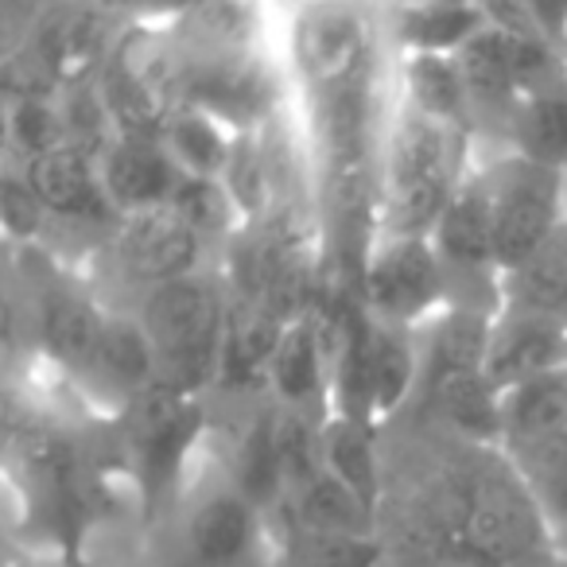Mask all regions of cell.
<instances>
[{"instance_id":"obj_11","label":"cell","mask_w":567,"mask_h":567,"mask_svg":"<svg viewBox=\"0 0 567 567\" xmlns=\"http://www.w3.org/2000/svg\"><path fill=\"white\" fill-rule=\"evenodd\" d=\"M117 272L128 276V284L152 292L159 284L183 280V276L203 268L206 237L172 206L144 214H125L113 226L110 237Z\"/></svg>"},{"instance_id":"obj_26","label":"cell","mask_w":567,"mask_h":567,"mask_svg":"<svg viewBox=\"0 0 567 567\" xmlns=\"http://www.w3.org/2000/svg\"><path fill=\"white\" fill-rule=\"evenodd\" d=\"M502 300L567 319V226L548 245H540L525 265L502 276Z\"/></svg>"},{"instance_id":"obj_19","label":"cell","mask_w":567,"mask_h":567,"mask_svg":"<svg viewBox=\"0 0 567 567\" xmlns=\"http://www.w3.org/2000/svg\"><path fill=\"white\" fill-rule=\"evenodd\" d=\"M389 28L404 55H458L489 17L482 0H404L393 4Z\"/></svg>"},{"instance_id":"obj_16","label":"cell","mask_w":567,"mask_h":567,"mask_svg":"<svg viewBox=\"0 0 567 567\" xmlns=\"http://www.w3.org/2000/svg\"><path fill=\"white\" fill-rule=\"evenodd\" d=\"M97 172H102V187L121 218L172 206L183 179H187L172 159V152L148 136H117L97 156Z\"/></svg>"},{"instance_id":"obj_21","label":"cell","mask_w":567,"mask_h":567,"mask_svg":"<svg viewBox=\"0 0 567 567\" xmlns=\"http://www.w3.org/2000/svg\"><path fill=\"white\" fill-rule=\"evenodd\" d=\"M396 102L447 125H471V90L455 55H396Z\"/></svg>"},{"instance_id":"obj_7","label":"cell","mask_w":567,"mask_h":567,"mask_svg":"<svg viewBox=\"0 0 567 567\" xmlns=\"http://www.w3.org/2000/svg\"><path fill=\"white\" fill-rule=\"evenodd\" d=\"M486 175L494 198L497 276H505L567 226V172L509 152L486 164Z\"/></svg>"},{"instance_id":"obj_2","label":"cell","mask_w":567,"mask_h":567,"mask_svg":"<svg viewBox=\"0 0 567 567\" xmlns=\"http://www.w3.org/2000/svg\"><path fill=\"white\" fill-rule=\"evenodd\" d=\"M427 536L463 544L489 567H536L548 551L551 520L525 474L497 447H478V458L451 478L443 517Z\"/></svg>"},{"instance_id":"obj_5","label":"cell","mask_w":567,"mask_h":567,"mask_svg":"<svg viewBox=\"0 0 567 567\" xmlns=\"http://www.w3.org/2000/svg\"><path fill=\"white\" fill-rule=\"evenodd\" d=\"M94 86L121 136L159 141L172 113L183 105V51L172 28L152 20L125 24Z\"/></svg>"},{"instance_id":"obj_6","label":"cell","mask_w":567,"mask_h":567,"mask_svg":"<svg viewBox=\"0 0 567 567\" xmlns=\"http://www.w3.org/2000/svg\"><path fill=\"white\" fill-rule=\"evenodd\" d=\"M358 303L373 319L404 331H424L451 308V276L432 237L378 234L365 252Z\"/></svg>"},{"instance_id":"obj_31","label":"cell","mask_w":567,"mask_h":567,"mask_svg":"<svg viewBox=\"0 0 567 567\" xmlns=\"http://www.w3.org/2000/svg\"><path fill=\"white\" fill-rule=\"evenodd\" d=\"M513 466L525 474V482L533 486L536 502L544 505L548 520L567 517V440L551 443V447L536 451V455L520 458Z\"/></svg>"},{"instance_id":"obj_13","label":"cell","mask_w":567,"mask_h":567,"mask_svg":"<svg viewBox=\"0 0 567 567\" xmlns=\"http://www.w3.org/2000/svg\"><path fill=\"white\" fill-rule=\"evenodd\" d=\"M559 365H567V319L509 300L497 303L489 319L486 378L497 389H509Z\"/></svg>"},{"instance_id":"obj_34","label":"cell","mask_w":567,"mask_h":567,"mask_svg":"<svg viewBox=\"0 0 567 567\" xmlns=\"http://www.w3.org/2000/svg\"><path fill=\"white\" fill-rule=\"evenodd\" d=\"M416 567H489V564L474 556V551H466L463 544H451V540H440V536H427V544L420 548Z\"/></svg>"},{"instance_id":"obj_15","label":"cell","mask_w":567,"mask_h":567,"mask_svg":"<svg viewBox=\"0 0 567 567\" xmlns=\"http://www.w3.org/2000/svg\"><path fill=\"white\" fill-rule=\"evenodd\" d=\"M24 179L32 183V190L40 195L43 210L51 218L74 221V226H117L121 214L113 210L110 195L102 187V172H97V159L86 156L74 144H63L55 152H43V156L20 164Z\"/></svg>"},{"instance_id":"obj_22","label":"cell","mask_w":567,"mask_h":567,"mask_svg":"<svg viewBox=\"0 0 567 567\" xmlns=\"http://www.w3.org/2000/svg\"><path fill=\"white\" fill-rule=\"evenodd\" d=\"M373 505L362 502L350 486L319 466L300 489L288 494L292 533L316 536H373Z\"/></svg>"},{"instance_id":"obj_24","label":"cell","mask_w":567,"mask_h":567,"mask_svg":"<svg viewBox=\"0 0 567 567\" xmlns=\"http://www.w3.org/2000/svg\"><path fill=\"white\" fill-rule=\"evenodd\" d=\"M237 136L241 133L221 125L206 110L183 102L172 113V121H167L159 144L172 152V159L179 164L183 175H190V179H221L229 167V156H234Z\"/></svg>"},{"instance_id":"obj_36","label":"cell","mask_w":567,"mask_h":567,"mask_svg":"<svg viewBox=\"0 0 567 567\" xmlns=\"http://www.w3.org/2000/svg\"><path fill=\"white\" fill-rule=\"evenodd\" d=\"M551 567H567V559H556V564H551Z\"/></svg>"},{"instance_id":"obj_8","label":"cell","mask_w":567,"mask_h":567,"mask_svg":"<svg viewBox=\"0 0 567 567\" xmlns=\"http://www.w3.org/2000/svg\"><path fill=\"white\" fill-rule=\"evenodd\" d=\"M125 432L133 478L141 486L144 505L156 509L172 494H179L187 478L190 451L203 432L198 396H183L159 385L144 389L133 404H125Z\"/></svg>"},{"instance_id":"obj_33","label":"cell","mask_w":567,"mask_h":567,"mask_svg":"<svg viewBox=\"0 0 567 567\" xmlns=\"http://www.w3.org/2000/svg\"><path fill=\"white\" fill-rule=\"evenodd\" d=\"M86 4H94V9H102V12H113V17H121L125 24H133V20L172 24V20L187 17L190 9H198L203 0H86Z\"/></svg>"},{"instance_id":"obj_20","label":"cell","mask_w":567,"mask_h":567,"mask_svg":"<svg viewBox=\"0 0 567 567\" xmlns=\"http://www.w3.org/2000/svg\"><path fill=\"white\" fill-rule=\"evenodd\" d=\"M292 319L252 296L229 292L226 316V354H221V385H265L268 362L280 347Z\"/></svg>"},{"instance_id":"obj_27","label":"cell","mask_w":567,"mask_h":567,"mask_svg":"<svg viewBox=\"0 0 567 567\" xmlns=\"http://www.w3.org/2000/svg\"><path fill=\"white\" fill-rule=\"evenodd\" d=\"M513 136H517L513 152L567 172V82L520 97L513 110Z\"/></svg>"},{"instance_id":"obj_23","label":"cell","mask_w":567,"mask_h":567,"mask_svg":"<svg viewBox=\"0 0 567 567\" xmlns=\"http://www.w3.org/2000/svg\"><path fill=\"white\" fill-rule=\"evenodd\" d=\"M432 404L458 435L474 447H497L502 440V389L486 378V370L447 373V378L427 381Z\"/></svg>"},{"instance_id":"obj_14","label":"cell","mask_w":567,"mask_h":567,"mask_svg":"<svg viewBox=\"0 0 567 567\" xmlns=\"http://www.w3.org/2000/svg\"><path fill=\"white\" fill-rule=\"evenodd\" d=\"M432 241L443 257L447 276H471V280H489L502 292L494 252V198H489L486 164H474L471 175L458 183L455 198L447 203L443 218L435 221Z\"/></svg>"},{"instance_id":"obj_10","label":"cell","mask_w":567,"mask_h":567,"mask_svg":"<svg viewBox=\"0 0 567 567\" xmlns=\"http://www.w3.org/2000/svg\"><path fill=\"white\" fill-rule=\"evenodd\" d=\"M179 567H268L265 509L234 478L187 497Z\"/></svg>"},{"instance_id":"obj_32","label":"cell","mask_w":567,"mask_h":567,"mask_svg":"<svg viewBox=\"0 0 567 567\" xmlns=\"http://www.w3.org/2000/svg\"><path fill=\"white\" fill-rule=\"evenodd\" d=\"M0 210H4V229L17 245H32L43 234L51 214L43 210L40 195L32 190V183L24 179V172L4 175V187H0Z\"/></svg>"},{"instance_id":"obj_1","label":"cell","mask_w":567,"mask_h":567,"mask_svg":"<svg viewBox=\"0 0 567 567\" xmlns=\"http://www.w3.org/2000/svg\"><path fill=\"white\" fill-rule=\"evenodd\" d=\"M284 71L300 102L311 214L331 280L358 292L378 237V175L389 113L381 28L365 0H303L284 32Z\"/></svg>"},{"instance_id":"obj_18","label":"cell","mask_w":567,"mask_h":567,"mask_svg":"<svg viewBox=\"0 0 567 567\" xmlns=\"http://www.w3.org/2000/svg\"><path fill=\"white\" fill-rule=\"evenodd\" d=\"M567 440V365L502 389V451L509 463Z\"/></svg>"},{"instance_id":"obj_9","label":"cell","mask_w":567,"mask_h":567,"mask_svg":"<svg viewBox=\"0 0 567 567\" xmlns=\"http://www.w3.org/2000/svg\"><path fill=\"white\" fill-rule=\"evenodd\" d=\"M183 102L206 110L234 133H268L284 105V74L265 51L183 55Z\"/></svg>"},{"instance_id":"obj_30","label":"cell","mask_w":567,"mask_h":567,"mask_svg":"<svg viewBox=\"0 0 567 567\" xmlns=\"http://www.w3.org/2000/svg\"><path fill=\"white\" fill-rule=\"evenodd\" d=\"M296 567H373L381 559L378 536H316L292 533Z\"/></svg>"},{"instance_id":"obj_28","label":"cell","mask_w":567,"mask_h":567,"mask_svg":"<svg viewBox=\"0 0 567 567\" xmlns=\"http://www.w3.org/2000/svg\"><path fill=\"white\" fill-rule=\"evenodd\" d=\"M9 144L20 164L66 144V113L59 90H9Z\"/></svg>"},{"instance_id":"obj_4","label":"cell","mask_w":567,"mask_h":567,"mask_svg":"<svg viewBox=\"0 0 567 567\" xmlns=\"http://www.w3.org/2000/svg\"><path fill=\"white\" fill-rule=\"evenodd\" d=\"M226 316V276H210L206 268L144 292L136 319L148 334L159 389L198 396L203 389L221 385Z\"/></svg>"},{"instance_id":"obj_29","label":"cell","mask_w":567,"mask_h":567,"mask_svg":"<svg viewBox=\"0 0 567 567\" xmlns=\"http://www.w3.org/2000/svg\"><path fill=\"white\" fill-rule=\"evenodd\" d=\"M458 66H463L466 90H471L474 105H520V86H517V71H513V55L505 35L494 24L486 32H478L463 51H458Z\"/></svg>"},{"instance_id":"obj_3","label":"cell","mask_w":567,"mask_h":567,"mask_svg":"<svg viewBox=\"0 0 567 567\" xmlns=\"http://www.w3.org/2000/svg\"><path fill=\"white\" fill-rule=\"evenodd\" d=\"M471 167L466 125H447L396 102L381 144L378 234L432 237Z\"/></svg>"},{"instance_id":"obj_12","label":"cell","mask_w":567,"mask_h":567,"mask_svg":"<svg viewBox=\"0 0 567 567\" xmlns=\"http://www.w3.org/2000/svg\"><path fill=\"white\" fill-rule=\"evenodd\" d=\"M331 354H334V327L331 311L319 303L308 316L292 319L268 362L265 385L276 393L280 409H292L311 416H331Z\"/></svg>"},{"instance_id":"obj_35","label":"cell","mask_w":567,"mask_h":567,"mask_svg":"<svg viewBox=\"0 0 567 567\" xmlns=\"http://www.w3.org/2000/svg\"><path fill=\"white\" fill-rule=\"evenodd\" d=\"M556 48L564 51V59H567V20L559 24V32H556Z\"/></svg>"},{"instance_id":"obj_37","label":"cell","mask_w":567,"mask_h":567,"mask_svg":"<svg viewBox=\"0 0 567 567\" xmlns=\"http://www.w3.org/2000/svg\"><path fill=\"white\" fill-rule=\"evenodd\" d=\"M393 4H404V0H393Z\"/></svg>"},{"instance_id":"obj_25","label":"cell","mask_w":567,"mask_h":567,"mask_svg":"<svg viewBox=\"0 0 567 567\" xmlns=\"http://www.w3.org/2000/svg\"><path fill=\"white\" fill-rule=\"evenodd\" d=\"M373 432H378V427L365 424V420L331 412V416L323 420V427H319V458H323L327 474H334L342 486H350L362 502H370L373 509H378L381 471H378Z\"/></svg>"},{"instance_id":"obj_17","label":"cell","mask_w":567,"mask_h":567,"mask_svg":"<svg viewBox=\"0 0 567 567\" xmlns=\"http://www.w3.org/2000/svg\"><path fill=\"white\" fill-rule=\"evenodd\" d=\"M105 316L110 311L86 288H79V284H71L59 272H51V280L35 296V323H40L43 350H48L59 370L74 373V378H86L97 339H102Z\"/></svg>"}]
</instances>
